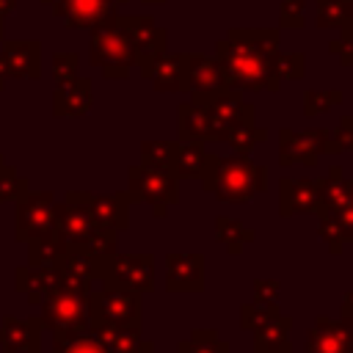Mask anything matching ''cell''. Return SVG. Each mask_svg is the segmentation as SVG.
<instances>
[{
  "label": "cell",
  "instance_id": "cell-1",
  "mask_svg": "<svg viewBox=\"0 0 353 353\" xmlns=\"http://www.w3.org/2000/svg\"><path fill=\"white\" fill-rule=\"evenodd\" d=\"M279 28H232L215 44L221 80L234 91H279L276 77Z\"/></svg>",
  "mask_w": 353,
  "mask_h": 353
},
{
  "label": "cell",
  "instance_id": "cell-2",
  "mask_svg": "<svg viewBox=\"0 0 353 353\" xmlns=\"http://www.w3.org/2000/svg\"><path fill=\"white\" fill-rule=\"evenodd\" d=\"M199 179L204 193L226 204H248L254 196L268 190V168L254 163L248 154H207V165Z\"/></svg>",
  "mask_w": 353,
  "mask_h": 353
},
{
  "label": "cell",
  "instance_id": "cell-3",
  "mask_svg": "<svg viewBox=\"0 0 353 353\" xmlns=\"http://www.w3.org/2000/svg\"><path fill=\"white\" fill-rule=\"evenodd\" d=\"M91 30V63L99 66L108 80H124L135 63V47L121 22V14L108 17Z\"/></svg>",
  "mask_w": 353,
  "mask_h": 353
},
{
  "label": "cell",
  "instance_id": "cell-4",
  "mask_svg": "<svg viewBox=\"0 0 353 353\" xmlns=\"http://www.w3.org/2000/svg\"><path fill=\"white\" fill-rule=\"evenodd\" d=\"M127 193L132 201H146L154 218H165L168 207L179 204V179L171 171H157L146 165L127 168Z\"/></svg>",
  "mask_w": 353,
  "mask_h": 353
},
{
  "label": "cell",
  "instance_id": "cell-5",
  "mask_svg": "<svg viewBox=\"0 0 353 353\" xmlns=\"http://www.w3.org/2000/svg\"><path fill=\"white\" fill-rule=\"evenodd\" d=\"M97 284H113L135 292L154 290V256L152 254H113L99 259Z\"/></svg>",
  "mask_w": 353,
  "mask_h": 353
},
{
  "label": "cell",
  "instance_id": "cell-6",
  "mask_svg": "<svg viewBox=\"0 0 353 353\" xmlns=\"http://www.w3.org/2000/svg\"><path fill=\"white\" fill-rule=\"evenodd\" d=\"M88 317L91 325L113 323V325H141V292L99 284L88 292Z\"/></svg>",
  "mask_w": 353,
  "mask_h": 353
},
{
  "label": "cell",
  "instance_id": "cell-7",
  "mask_svg": "<svg viewBox=\"0 0 353 353\" xmlns=\"http://www.w3.org/2000/svg\"><path fill=\"white\" fill-rule=\"evenodd\" d=\"M190 102L207 108L215 141H221L223 132L240 121H256V108L251 102H243V91H234L226 85L215 91H190Z\"/></svg>",
  "mask_w": 353,
  "mask_h": 353
},
{
  "label": "cell",
  "instance_id": "cell-8",
  "mask_svg": "<svg viewBox=\"0 0 353 353\" xmlns=\"http://www.w3.org/2000/svg\"><path fill=\"white\" fill-rule=\"evenodd\" d=\"M41 323L50 331H91L88 292L58 287L41 301Z\"/></svg>",
  "mask_w": 353,
  "mask_h": 353
},
{
  "label": "cell",
  "instance_id": "cell-9",
  "mask_svg": "<svg viewBox=\"0 0 353 353\" xmlns=\"http://www.w3.org/2000/svg\"><path fill=\"white\" fill-rule=\"evenodd\" d=\"M320 154H328V130L325 127H314V130H303L295 132L290 127L279 130V165L290 168L295 163L314 168Z\"/></svg>",
  "mask_w": 353,
  "mask_h": 353
},
{
  "label": "cell",
  "instance_id": "cell-10",
  "mask_svg": "<svg viewBox=\"0 0 353 353\" xmlns=\"http://www.w3.org/2000/svg\"><path fill=\"white\" fill-rule=\"evenodd\" d=\"M55 229V196L50 190H28L17 199V240H33Z\"/></svg>",
  "mask_w": 353,
  "mask_h": 353
},
{
  "label": "cell",
  "instance_id": "cell-11",
  "mask_svg": "<svg viewBox=\"0 0 353 353\" xmlns=\"http://www.w3.org/2000/svg\"><path fill=\"white\" fill-rule=\"evenodd\" d=\"M303 353H353V320H331L328 314H317L306 334Z\"/></svg>",
  "mask_w": 353,
  "mask_h": 353
},
{
  "label": "cell",
  "instance_id": "cell-12",
  "mask_svg": "<svg viewBox=\"0 0 353 353\" xmlns=\"http://www.w3.org/2000/svg\"><path fill=\"white\" fill-rule=\"evenodd\" d=\"M204 254L171 251L165 254V290L168 292H201L204 290Z\"/></svg>",
  "mask_w": 353,
  "mask_h": 353
},
{
  "label": "cell",
  "instance_id": "cell-13",
  "mask_svg": "<svg viewBox=\"0 0 353 353\" xmlns=\"http://www.w3.org/2000/svg\"><path fill=\"white\" fill-rule=\"evenodd\" d=\"M130 39H132V47H135V66L138 69H146L154 58H160L165 50H168V33L154 25L152 17H121Z\"/></svg>",
  "mask_w": 353,
  "mask_h": 353
},
{
  "label": "cell",
  "instance_id": "cell-14",
  "mask_svg": "<svg viewBox=\"0 0 353 353\" xmlns=\"http://www.w3.org/2000/svg\"><path fill=\"white\" fill-rule=\"evenodd\" d=\"M80 199H83V204L91 212L97 226H108V229H116V232H124L130 226L132 196L127 190H119V193H88V190H80Z\"/></svg>",
  "mask_w": 353,
  "mask_h": 353
},
{
  "label": "cell",
  "instance_id": "cell-15",
  "mask_svg": "<svg viewBox=\"0 0 353 353\" xmlns=\"http://www.w3.org/2000/svg\"><path fill=\"white\" fill-rule=\"evenodd\" d=\"M141 74L152 83L154 91H190L188 85V55L185 52H163L160 58H154L146 69H141Z\"/></svg>",
  "mask_w": 353,
  "mask_h": 353
},
{
  "label": "cell",
  "instance_id": "cell-16",
  "mask_svg": "<svg viewBox=\"0 0 353 353\" xmlns=\"http://www.w3.org/2000/svg\"><path fill=\"white\" fill-rule=\"evenodd\" d=\"M91 334L105 345L108 353H154V342L143 339L141 325L97 323L91 325Z\"/></svg>",
  "mask_w": 353,
  "mask_h": 353
},
{
  "label": "cell",
  "instance_id": "cell-17",
  "mask_svg": "<svg viewBox=\"0 0 353 353\" xmlns=\"http://www.w3.org/2000/svg\"><path fill=\"white\" fill-rule=\"evenodd\" d=\"M314 207H317V179H309V176L279 179V215L281 218L314 212Z\"/></svg>",
  "mask_w": 353,
  "mask_h": 353
},
{
  "label": "cell",
  "instance_id": "cell-18",
  "mask_svg": "<svg viewBox=\"0 0 353 353\" xmlns=\"http://www.w3.org/2000/svg\"><path fill=\"white\" fill-rule=\"evenodd\" d=\"M41 317H6L0 328V345L6 353H39L41 350Z\"/></svg>",
  "mask_w": 353,
  "mask_h": 353
},
{
  "label": "cell",
  "instance_id": "cell-19",
  "mask_svg": "<svg viewBox=\"0 0 353 353\" xmlns=\"http://www.w3.org/2000/svg\"><path fill=\"white\" fill-rule=\"evenodd\" d=\"M52 8L69 28H94L116 14L110 0H55Z\"/></svg>",
  "mask_w": 353,
  "mask_h": 353
},
{
  "label": "cell",
  "instance_id": "cell-20",
  "mask_svg": "<svg viewBox=\"0 0 353 353\" xmlns=\"http://www.w3.org/2000/svg\"><path fill=\"white\" fill-rule=\"evenodd\" d=\"M14 279H17V290L19 292H28V301L33 306H41V301L61 287V270H58V265L55 268L25 265V268H17Z\"/></svg>",
  "mask_w": 353,
  "mask_h": 353
},
{
  "label": "cell",
  "instance_id": "cell-21",
  "mask_svg": "<svg viewBox=\"0 0 353 353\" xmlns=\"http://www.w3.org/2000/svg\"><path fill=\"white\" fill-rule=\"evenodd\" d=\"M292 317L279 312L254 328V353H292L290 345Z\"/></svg>",
  "mask_w": 353,
  "mask_h": 353
},
{
  "label": "cell",
  "instance_id": "cell-22",
  "mask_svg": "<svg viewBox=\"0 0 353 353\" xmlns=\"http://www.w3.org/2000/svg\"><path fill=\"white\" fill-rule=\"evenodd\" d=\"M176 138L179 141H204V143H215V132H212V121L204 105H196L190 99L179 102L176 108Z\"/></svg>",
  "mask_w": 353,
  "mask_h": 353
},
{
  "label": "cell",
  "instance_id": "cell-23",
  "mask_svg": "<svg viewBox=\"0 0 353 353\" xmlns=\"http://www.w3.org/2000/svg\"><path fill=\"white\" fill-rule=\"evenodd\" d=\"M350 201V179L342 165H331L323 179H317V207L314 215H328Z\"/></svg>",
  "mask_w": 353,
  "mask_h": 353
},
{
  "label": "cell",
  "instance_id": "cell-24",
  "mask_svg": "<svg viewBox=\"0 0 353 353\" xmlns=\"http://www.w3.org/2000/svg\"><path fill=\"white\" fill-rule=\"evenodd\" d=\"M91 108V80L74 77L66 83H58L55 97H52V110L55 116H83Z\"/></svg>",
  "mask_w": 353,
  "mask_h": 353
},
{
  "label": "cell",
  "instance_id": "cell-25",
  "mask_svg": "<svg viewBox=\"0 0 353 353\" xmlns=\"http://www.w3.org/2000/svg\"><path fill=\"white\" fill-rule=\"evenodd\" d=\"M188 55V85L190 91H215L223 85L221 80V66L215 55H201V52H185Z\"/></svg>",
  "mask_w": 353,
  "mask_h": 353
},
{
  "label": "cell",
  "instance_id": "cell-26",
  "mask_svg": "<svg viewBox=\"0 0 353 353\" xmlns=\"http://www.w3.org/2000/svg\"><path fill=\"white\" fill-rule=\"evenodd\" d=\"M3 61H6L8 74H14V77H39V44L36 41L8 44Z\"/></svg>",
  "mask_w": 353,
  "mask_h": 353
},
{
  "label": "cell",
  "instance_id": "cell-27",
  "mask_svg": "<svg viewBox=\"0 0 353 353\" xmlns=\"http://www.w3.org/2000/svg\"><path fill=\"white\" fill-rule=\"evenodd\" d=\"M207 154L210 152L204 149V141H176V179H199L207 165Z\"/></svg>",
  "mask_w": 353,
  "mask_h": 353
},
{
  "label": "cell",
  "instance_id": "cell-28",
  "mask_svg": "<svg viewBox=\"0 0 353 353\" xmlns=\"http://www.w3.org/2000/svg\"><path fill=\"white\" fill-rule=\"evenodd\" d=\"M30 245H28V254H30V265H36V268H55L63 256H66V251H69V245L63 243V237L52 229V232H47V234H39V237H33V240H28Z\"/></svg>",
  "mask_w": 353,
  "mask_h": 353
},
{
  "label": "cell",
  "instance_id": "cell-29",
  "mask_svg": "<svg viewBox=\"0 0 353 353\" xmlns=\"http://www.w3.org/2000/svg\"><path fill=\"white\" fill-rule=\"evenodd\" d=\"M262 141H268V130L259 127L256 121H240L229 127L221 138V143H226L234 154H251Z\"/></svg>",
  "mask_w": 353,
  "mask_h": 353
},
{
  "label": "cell",
  "instance_id": "cell-30",
  "mask_svg": "<svg viewBox=\"0 0 353 353\" xmlns=\"http://www.w3.org/2000/svg\"><path fill=\"white\" fill-rule=\"evenodd\" d=\"M215 237H218V243L226 245L229 256H237L245 243L256 240V229H245L240 221H234L229 215H218L215 218Z\"/></svg>",
  "mask_w": 353,
  "mask_h": 353
},
{
  "label": "cell",
  "instance_id": "cell-31",
  "mask_svg": "<svg viewBox=\"0 0 353 353\" xmlns=\"http://www.w3.org/2000/svg\"><path fill=\"white\" fill-rule=\"evenodd\" d=\"M317 6V28L323 30H345L353 25V0H314Z\"/></svg>",
  "mask_w": 353,
  "mask_h": 353
},
{
  "label": "cell",
  "instance_id": "cell-32",
  "mask_svg": "<svg viewBox=\"0 0 353 353\" xmlns=\"http://www.w3.org/2000/svg\"><path fill=\"white\" fill-rule=\"evenodd\" d=\"M52 353H108L91 331H52Z\"/></svg>",
  "mask_w": 353,
  "mask_h": 353
},
{
  "label": "cell",
  "instance_id": "cell-33",
  "mask_svg": "<svg viewBox=\"0 0 353 353\" xmlns=\"http://www.w3.org/2000/svg\"><path fill=\"white\" fill-rule=\"evenodd\" d=\"M174 163H176V141H143L141 143V165L174 174Z\"/></svg>",
  "mask_w": 353,
  "mask_h": 353
},
{
  "label": "cell",
  "instance_id": "cell-34",
  "mask_svg": "<svg viewBox=\"0 0 353 353\" xmlns=\"http://www.w3.org/2000/svg\"><path fill=\"white\" fill-rule=\"evenodd\" d=\"M229 342L215 334V328H193L188 339L176 345V353H229Z\"/></svg>",
  "mask_w": 353,
  "mask_h": 353
},
{
  "label": "cell",
  "instance_id": "cell-35",
  "mask_svg": "<svg viewBox=\"0 0 353 353\" xmlns=\"http://www.w3.org/2000/svg\"><path fill=\"white\" fill-rule=\"evenodd\" d=\"M345 94L339 88H309L303 94V116L306 119H314L320 113H328L331 108L342 105Z\"/></svg>",
  "mask_w": 353,
  "mask_h": 353
},
{
  "label": "cell",
  "instance_id": "cell-36",
  "mask_svg": "<svg viewBox=\"0 0 353 353\" xmlns=\"http://www.w3.org/2000/svg\"><path fill=\"white\" fill-rule=\"evenodd\" d=\"M276 77L284 83V80H301L303 72H306V55L303 52H276Z\"/></svg>",
  "mask_w": 353,
  "mask_h": 353
},
{
  "label": "cell",
  "instance_id": "cell-37",
  "mask_svg": "<svg viewBox=\"0 0 353 353\" xmlns=\"http://www.w3.org/2000/svg\"><path fill=\"white\" fill-rule=\"evenodd\" d=\"M279 312H281L279 303H270V306L256 303V301L243 303V306H240V328H243V331H254L259 323H265L268 317H273V314H279Z\"/></svg>",
  "mask_w": 353,
  "mask_h": 353
},
{
  "label": "cell",
  "instance_id": "cell-38",
  "mask_svg": "<svg viewBox=\"0 0 353 353\" xmlns=\"http://www.w3.org/2000/svg\"><path fill=\"white\" fill-rule=\"evenodd\" d=\"M353 152V116H342L334 130H328V154Z\"/></svg>",
  "mask_w": 353,
  "mask_h": 353
},
{
  "label": "cell",
  "instance_id": "cell-39",
  "mask_svg": "<svg viewBox=\"0 0 353 353\" xmlns=\"http://www.w3.org/2000/svg\"><path fill=\"white\" fill-rule=\"evenodd\" d=\"M303 25H306V3L303 0H281L279 30H301Z\"/></svg>",
  "mask_w": 353,
  "mask_h": 353
},
{
  "label": "cell",
  "instance_id": "cell-40",
  "mask_svg": "<svg viewBox=\"0 0 353 353\" xmlns=\"http://www.w3.org/2000/svg\"><path fill=\"white\" fill-rule=\"evenodd\" d=\"M317 218H320V223H317V234H320V240L325 243L328 254L339 256V254H342V245H345V237H342L336 221H334L331 215H317Z\"/></svg>",
  "mask_w": 353,
  "mask_h": 353
},
{
  "label": "cell",
  "instance_id": "cell-41",
  "mask_svg": "<svg viewBox=\"0 0 353 353\" xmlns=\"http://www.w3.org/2000/svg\"><path fill=\"white\" fill-rule=\"evenodd\" d=\"M30 188L22 176L14 174V168H8L6 163L0 165V201H11V199H19L25 196Z\"/></svg>",
  "mask_w": 353,
  "mask_h": 353
},
{
  "label": "cell",
  "instance_id": "cell-42",
  "mask_svg": "<svg viewBox=\"0 0 353 353\" xmlns=\"http://www.w3.org/2000/svg\"><path fill=\"white\" fill-rule=\"evenodd\" d=\"M328 52L336 55L342 66H353V25L345 28L336 39L328 41Z\"/></svg>",
  "mask_w": 353,
  "mask_h": 353
},
{
  "label": "cell",
  "instance_id": "cell-43",
  "mask_svg": "<svg viewBox=\"0 0 353 353\" xmlns=\"http://www.w3.org/2000/svg\"><path fill=\"white\" fill-rule=\"evenodd\" d=\"M281 298V281L279 279H254V301L256 303H279Z\"/></svg>",
  "mask_w": 353,
  "mask_h": 353
},
{
  "label": "cell",
  "instance_id": "cell-44",
  "mask_svg": "<svg viewBox=\"0 0 353 353\" xmlns=\"http://www.w3.org/2000/svg\"><path fill=\"white\" fill-rule=\"evenodd\" d=\"M52 74L58 83H66V80H74L77 77V55L72 52H61L52 58Z\"/></svg>",
  "mask_w": 353,
  "mask_h": 353
},
{
  "label": "cell",
  "instance_id": "cell-45",
  "mask_svg": "<svg viewBox=\"0 0 353 353\" xmlns=\"http://www.w3.org/2000/svg\"><path fill=\"white\" fill-rule=\"evenodd\" d=\"M328 215L336 221V226H339L345 243H353V204L347 201L345 207H339V210H334V212H328Z\"/></svg>",
  "mask_w": 353,
  "mask_h": 353
},
{
  "label": "cell",
  "instance_id": "cell-46",
  "mask_svg": "<svg viewBox=\"0 0 353 353\" xmlns=\"http://www.w3.org/2000/svg\"><path fill=\"white\" fill-rule=\"evenodd\" d=\"M342 317L345 320H353V287L342 295Z\"/></svg>",
  "mask_w": 353,
  "mask_h": 353
},
{
  "label": "cell",
  "instance_id": "cell-47",
  "mask_svg": "<svg viewBox=\"0 0 353 353\" xmlns=\"http://www.w3.org/2000/svg\"><path fill=\"white\" fill-rule=\"evenodd\" d=\"M8 77V69H6V61H3V55H0V88H3V80Z\"/></svg>",
  "mask_w": 353,
  "mask_h": 353
},
{
  "label": "cell",
  "instance_id": "cell-48",
  "mask_svg": "<svg viewBox=\"0 0 353 353\" xmlns=\"http://www.w3.org/2000/svg\"><path fill=\"white\" fill-rule=\"evenodd\" d=\"M143 3H146V6H163L165 0H143Z\"/></svg>",
  "mask_w": 353,
  "mask_h": 353
},
{
  "label": "cell",
  "instance_id": "cell-49",
  "mask_svg": "<svg viewBox=\"0 0 353 353\" xmlns=\"http://www.w3.org/2000/svg\"><path fill=\"white\" fill-rule=\"evenodd\" d=\"M110 3H113V6H124L127 0H110Z\"/></svg>",
  "mask_w": 353,
  "mask_h": 353
},
{
  "label": "cell",
  "instance_id": "cell-50",
  "mask_svg": "<svg viewBox=\"0 0 353 353\" xmlns=\"http://www.w3.org/2000/svg\"><path fill=\"white\" fill-rule=\"evenodd\" d=\"M350 204H353V179H350Z\"/></svg>",
  "mask_w": 353,
  "mask_h": 353
},
{
  "label": "cell",
  "instance_id": "cell-51",
  "mask_svg": "<svg viewBox=\"0 0 353 353\" xmlns=\"http://www.w3.org/2000/svg\"><path fill=\"white\" fill-rule=\"evenodd\" d=\"M0 165H3V157H0Z\"/></svg>",
  "mask_w": 353,
  "mask_h": 353
},
{
  "label": "cell",
  "instance_id": "cell-52",
  "mask_svg": "<svg viewBox=\"0 0 353 353\" xmlns=\"http://www.w3.org/2000/svg\"><path fill=\"white\" fill-rule=\"evenodd\" d=\"M0 14H3V11H0Z\"/></svg>",
  "mask_w": 353,
  "mask_h": 353
}]
</instances>
